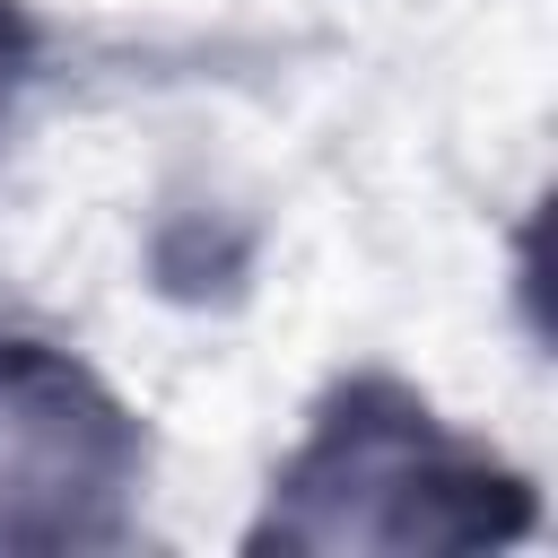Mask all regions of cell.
Returning <instances> with one entry per match:
<instances>
[{
	"mask_svg": "<svg viewBox=\"0 0 558 558\" xmlns=\"http://www.w3.org/2000/svg\"><path fill=\"white\" fill-rule=\"evenodd\" d=\"M549 532L541 471L453 418L410 366H331L270 453L235 549L253 558H497Z\"/></svg>",
	"mask_w": 558,
	"mask_h": 558,
	"instance_id": "cell-1",
	"label": "cell"
},
{
	"mask_svg": "<svg viewBox=\"0 0 558 558\" xmlns=\"http://www.w3.org/2000/svg\"><path fill=\"white\" fill-rule=\"evenodd\" d=\"M148 488V410L78 340L0 314V549H131Z\"/></svg>",
	"mask_w": 558,
	"mask_h": 558,
	"instance_id": "cell-2",
	"label": "cell"
},
{
	"mask_svg": "<svg viewBox=\"0 0 558 558\" xmlns=\"http://www.w3.org/2000/svg\"><path fill=\"white\" fill-rule=\"evenodd\" d=\"M52 61H61V26L44 0H0V174L26 140V113L44 105L52 87Z\"/></svg>",
	"mask_w": 558,
	"mask_h": 558,
	"instance_id": "cell-3",
	"label": "cell"
}]
</instances>
